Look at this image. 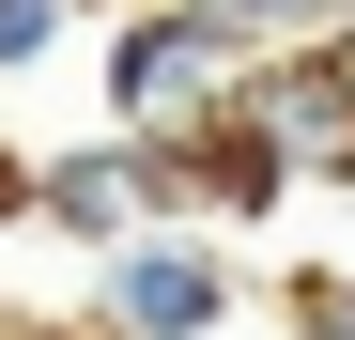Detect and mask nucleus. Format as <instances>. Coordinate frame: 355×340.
<instances>
[{
  "label": "nucleus",
  "instance_id": "1",
  "mask_svg": "<svg viewBox=\"0 0 355 340\" xmlns=\"http://www.w3.org/2000/svg\"><path fill=\"white\" fill-rule=\"evenodd\" d=\"M232 108H248L293 170L355 186V16L340 31H293V46H248V62H232Z\"/></svg>",
  "mask_w": 355,
  "mask_h": 340
},
{
  "label": "nucleus",
  "instance_id": "2",
  "mask_svg": "<svg viewBox=\"0 0 355 340\" xmlns=\"http://www.w3.org/2000/svg\"><path fill=\"white\" fill-rule=\"evenodd\" d=\"M216 325H232V263L186 232V216L93 248V340H216Z\"/></svg>",
  "mask_w": 355,
  "mask_h": 340
},
{
  "label": "nucleus",
  "instance_id": "3",
  "mask_svg": "<svg viewBox=\"0 0 355 340\" xmlns=\"http://www.w3.org/2000/svg\"><path fill=\"white\" fill-rule=\"evenodd\" d=\"M155 216H186V170H170L155 124H93L78 155H31V232L108 248V232H155Z\"/></svg>",
  "mask_w": 355,
  "mask_h": 340
},
{
  "label": "nucleus",
  "instance_id": "4",
  "mask_svg": "<svg viewBox=\"0 0 355 340\" xmlns=\"http://www.w3.org/2000/svg\"><path fill=\"white\" fill-rule=\"evenodd\" d=\"M232 46L201 0H124L108 16V62H93V93H108V124H186L201 93H232Z\"/></svg>",
  "mask_w": 355,
  "mask_h": 340
},
{
  "label": "nucleus",
  "instance_id": "5",
  "mask_svg": "<svg viewBox=\"0 0 355 340\" xmlns=\"http://www.w3.org/2000/svg\"><path fill=\"white\" fill-rule=\"evenodd\" d=\"M155 139H170V170H186V216H278V201H293V155H278L232 93H201L186 124H155Z\"/></svg>",
  "mask_w": 355,
  "mask_h": 340
},
{
  "label": "nucleus",
  "instance_id": "6",
  "mask_svg": "<svg viewBox=\"0 0 355 340\" xmlns=\"http://www.w3.org/2000/svg\"><path fill=\"white\" fill-rule=\"evenodd\" d=\"M201 16H216L232 46H293V31H340L355 0H201Z\"/></svg>",
  "mask_w": 355,
  "mask_h": 340
},
{
  "label": "nucleus",
  "instance_id": "7",
  "mask_svg": "<svg viewBox=\"0 0 355 340\" xmlns=\"http://www.w3.org/2000/svg\"><path fill=\"white\" fill-rule=\"evenodd\" d=\"M62 16H78V0H0V78H31L46 46H62Z\"/></svg>",
  "mask_w": 355,
  "mask_h": 340
},
{
  "label": "nucleus",
  "instance_id": "8",
  "mask_svg": "<svg viewBox=\"0 0 355 340\" xmlns=\"http://www.w3.org/2000/svg\"><path fill=\"white\" fill-rule=\"evenodd\" d=\"M278 309H293V340H355V278L324 263V278H293V294H278Z\"/></svg>",
  "mask_w": 355,
  "mask_h": 340
},
{
  "label": "nucleus",
  "instance_id": "9",
  "mask_svg": "<svg viewBox=\"0 0 355 340\" xmlns=\"http://www.w3.org/2000/svg\"><path fill=\"white\" fill-rule=\"evenodd\" d=\"M0 232H31V155H0Z\"/></svg>",
  "mask_w": 355,
  "mask_h": 340
},
{
  "label": "nucleus",
  "instance_id": "10",
  "mask_svg": "<svg viewBox=\"0 0 355 340\" xmlns=\"http://www.w3.org/2000/svg\"><path fill=\"white\" fill-rule=\"evenodd\" d=\"M0 340H93V325H0Z\"/></svg>",
  "mask_w": 355,
  "mask_h": 340
}]
</instances>
